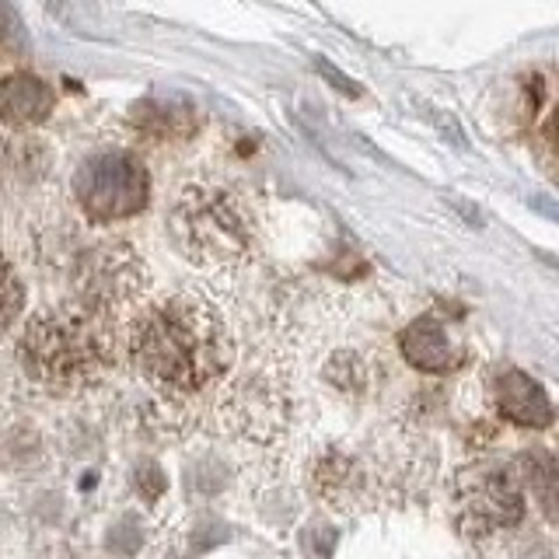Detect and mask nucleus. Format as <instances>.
I'll return each instance as SVG.
<instances>
[{"mask_svg": "<svg viewBox=\"0 0 559 559\" xmlns=\"http://www.w3.org/2000/svg\"><path fill=\"white\" fill-rule=\"evenodd\" d=\"M459 503L465 528L476 535H493L503 528H514L524 518L521 479L500 465H476L465 468L459 479Z\"/></svg>", "mask_w": 559, "mask_h": 559, "instance_id": "nucleus-6", "label": "nucleus"}, {"mask_svg": "<svg viewBox=\"0 0 559 559\" xmlns=\"http://www.w3.org/2000/svg\"><path fill=\"white\" fill-rule=\"evenodd\" d=\"M119 325L112 311L70 301L46 308L17 340V364L52 392H81L98 384L116 367Z\"/></svg>", "mask_w": 559, "mask_h": 559, "instance_id": "nucleus-2", "label": "nucleus"}, {"mask_svg": "<svg viewBox=\"0 0 559 559\" xmlns=\"http://www.w3.org/2000/svg\"><path fill=\"white\" fill-rule=\"evenodd\" d=\"M168 231L192 266L200 270H235L252 255L255 227L252 214L231 189L221 186H186L171 203Z\"/></svg>", "mask_w": 559, "mask_h": 559, "instance_id": "nucleus-3", "label": "nucleus"}, {"mask_svg": "<svg viewBox=\"0 0 559 559\" xmlns=\"http://www.w3.org/2000/svg\"><path fill=\"white\" fill-rule=\"evenodd\" d=\"M521 559H559L552 549H546V546H535V549H528V552H524Z\"/></svg>", "mask_w": 559, "mask_h": 559, "instance_id": "nucleus-15", "label": "nucleus"}, {"mask_svg": "<svg viewBox=\"0 0 559 559\" xmlns=\"http://www.w3.org/2000/svg\"><path fill=\"white\" fill-rule=\"evenodd\" d=\"M52 87L35 78V74H11L4 81V92H0V109H4L8 127H32V122H43L52 112Z\"/></svg>", "mask_w": 559, "mask_h": 559, "instance_id": "nucleus-9", "label": "nucleus"}, {"mask_svg": "<svg viewBox=\"0 0 559 559\" xmlns=\"http://www.w3.org/2000/svg\"><path fill=\"white\" fill-rule=\"evenodd\" d=\"M497 413L518 427H549L552 424V402L542 392V384L524 371H503L493 384Z\"/></svg>", "mask_w": 559, "mask_h": 559, "instance_id": "nucleus-8", "label": "nucleus"}, {"mask_svg": "<svg viewBox=\"0 0 559 559\" xmlns=\"http://www.w3.org/2000/svg\"><path fill=\"white\" fill-rule=\"evenodd\" d=\"M402 357L419 371H454L468 357L465 340L454 332L441 314H424L406 332H402Z\"/></svg>", "mask_w": 559, "mask_h": 559, "instance_id": "nucleus-7", "label": "nucleus"}, {"mask_svg": "<svg viewBox=\"0 0 559 559\" xmlns=\"http://www.w3.org/2000/svg\"><path fill=\"white\" fill-rule=\"evenodd\" d=\"M130 357L154 392L192 399L227 374L235 343L214 301L197 290H171L140 308L130 325Z\"/></svg>", "mask_w": 559, "mask_h": 559, "instance_id": "nucleus-1", "label": "nucleus"}, {"mask_svg": "<svg viewBox=\"0 0 559 559\" xmlns=\"http://www.w3.org/2000/svg\"><path fill=\"white\" fill-rule=\"evenodd\" d=\"M136 122H144L157 140L168 136H186L197 127V109L192 105H175V102H144L136 105Z\"/></svg>", "mask_w": 559, "mask_h": 559, "instance_id": "nucleus-11", "label": "nucleus"}, {"mask_svg": "<svg viewBox=\"0 0 559 559\" xmlns=\"http://www.w3.org/2000/svg\"><path fill=\"white\" fill-rule=\"evenodd\" d=\"M151 179L144 162L127 147H98L74 171V197L87 221L112 224L144 210Z\"/></svg>", "mask_w": 559, "mask_h": 559, "instance_id": "nucleus-4", "label": "nucleus"}, {"mask_svg": "<svg viewBox=\"0 0 559 559\" xmlns=\"http://www.w3.org/2000/svg\"><path fill=\"white\" fill-rule=\"evenodd\" d=\"M17 311H22V284H17L14 266H8V308H4V329L14 325Z\"/></svg>", "mask_w": 559, "mask_h": 559, "instance_id": "nucleus-12", "label": "nucleus"}, {"mask_svg": "<svg viewBox=\"0 0 559 559\" xmlns=\"http://www.w3.org/2000/svg\"><path fill=\"white\" fill-rule=\"evenodd\" d=\"M74 290H78L74 301L116 314L119 308L133 305L147 290V266L144 259H136V252L127 241L92 245V249H84L78 255Z\"/></svg>", "mask_w": 559, "mask_h": 559, "instance_id": "nucleus-5", "label": "nucleus"}, {"mask_svg": "<svg viewBox=\"0 0 559 559\" xmlns=\"http://www.w3.org/2000/svg\"><path fill=\"white\" fill-rule=\"evenodd\" d=\"M532 206H535V210H542V214H549V217H556V221H559V206H556V203L542 200V197H532Z\"/></svg>", "mask_w": 559, "mask_h": 559, "instance_id": "nucleus-14", "label": "nucleus"}, {"mask_svg": "<svg viewBox=\"0 0 559 559\" xmlns=\"http://www.w3.org/2000/svg\"><path fill=\"white\" fill-rule=\"evenodd\" d=\"M314 67H319V74H322L332 87H340L343 95H349V98H357V95H360V87H357L354 81H349L346 74H340V70H332L325 60H314Z\"/></svg>", "mask_w": 559, "mask_h": 559, "instance_id": "nucleus-13", "label": "nucleus"}, {"mask_svg": "<svg viewBox=\"0 0 559 559\" xmlns=\"http://www.w3.org/2000/svg\"><path fill=\"white\" fill-rule=\"evenodd\" d=\"M518 468H521L524 486L532 489L538 511L549 521H559V462L549 451L532 448L518 459Z\"/></svg>", "mask_w": 559, "mask_h": 559, "instance_id": "nucleus-10", "label": "nucleus"}]
</instances>
